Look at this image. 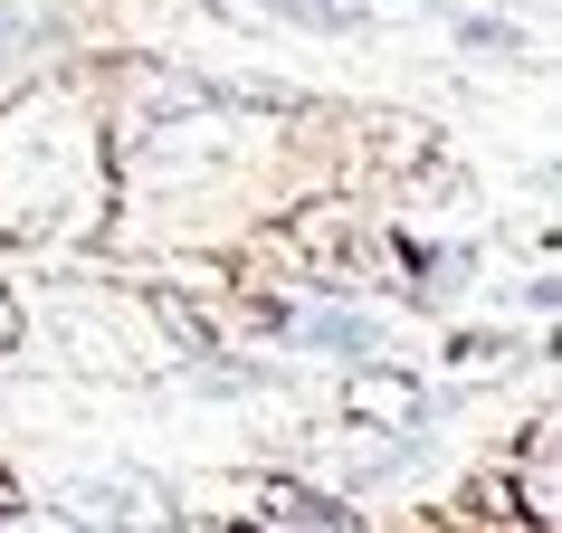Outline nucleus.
<instances>
[{
  "instance_id": "1",
  "label": "nucleus",
  "mask_w": 562,
  "mask_h": 533,
  "mask_svg": "<svg viewBox=\"0 0 562 533\" xmlns=\"http://www.w3.org/2000/svg\"><path fill=\"white\" fill-rule=\"evenodd\" d=\"M315 343H344V353H372V325H353V315H315Z\"/></svg>"
}]
</instances>
